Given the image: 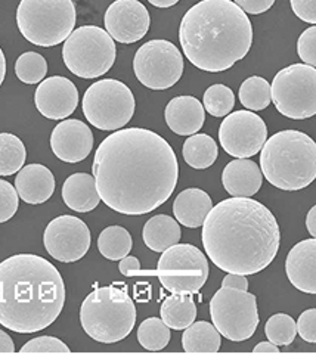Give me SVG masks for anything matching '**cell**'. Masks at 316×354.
<instances>
[{"mask_svg": "<svg viewBox=\"0 0 316 354\" xmlns=\"http://www.w3.org/2000/svg\"><path fill=\"white\" fill-rule=\"evenodd\" d=\"M297 53L304 64L316 68V26L301 32L297 40Z\"/></svg>", "mask_w": 316, "mask_h": 354, "instance_id": "74e56055", "label": "cell"}, {"mask_svg": "<svg viewBox=\"0 0 316 354\" xmlns=\"http://www.w3.org/2000/svg\"><path fill=\"white\" fill-rule=\"evenodd\" d=\"M222 183L231 196L250 198L260 191L263 183V173L254 161L236 158L225 167Z\"/></svg>", "mask_w": 316, "mask_h": 354, "instance_id": "7402d4cb", "label": "cell"}, {"mask_svg": "<svg viewBox=\"0 0 316 354\" xmlns=\"http://www.w3.org/2000/svg\"><path fill=\"white\" fill-rule=\"evenodd\" d=\"M253 351L254 353H279V347L270 341L269 342L263 341V342H259Z\"/></svg>", "mask_w": 316, "mask_h": 354, "instance_id": "bcb514c9", "label": "cell"}, {"mask_svg": "<svg viewBox=\"0 0 316 354\" xmlns=\"http://www.w3.org/2000/svg\"><path fill=\"white\" fill-rule=\"evenodd\" d=\"M15 344L5 330H0V353H14Z\"/></svg>", "mask_w": 316, "mask_h": 354, "instance_id": "ee69618b", "label": "cell"}, {"mask_svg": "<svg viewBox=\"0 0 316 354\" xmlns=\"http://www.w3.org/2000/svg\"><path fill=\"white\" fill-rule=\"evenodd\" d=\"M135 96L120 80L104 79L93 83L83 96V114L102 131L123 129L135 114Z\"/></svg>", "mask_w": 316, "mask_h": 354, "instance_id": "9c48e42d", "label": "cell"}, {"mask_svg": "<svg viewBox=\"0 0 316 354\" xmlns=\"http://www.w3.org/2000/svg\"><path fill=\"white\" fill-rule=\"evenodd\" d=\"M287 278L304 294H316V238L294 245L286 260Z\"/></svg>", "mask_w": 316, "mask_h": 354, "instance_id": "d6986e66", "label": "cell"}, {"mask_svg": "<svg viewBox=\"0 0 316 354\" xmlns=\"http://www.w3.org/2000/svg\"><path fill=\"white\" fill-rule=\"evenodd\" d=\"M183 57L169 40H149L140 46L133 59L136 79L152 91H166L183 74Z\"/></svg>", "mask_w": 316, "mask_h": 354, "instance_id": "4fadbf2b", "label": "cell"}, {"mask_svg": "<svg viewBox=\"0 0 316 354\" xmlns=\"http://www.w3.org/2000/svg\"><path fill=\"white\" fill-rule=\"evenodd\" d=\"M151 5H154L156 8H170L173 5H176L179 0H148Z\"/></svg>", "mask_w": 316, "mask_h": 354, "instance_id": "7dc6e473", "label": "cell"}, {"mask_svg": "<svg viewBox=\"0 0 316 354\" xmlns=\"http://www.w3.org/2000/svg\"><path fill=\"white\" fill-rule=\"evenodd\" d=\"M203 105L210 115L222 118L230 114L235 106V95L231 87L225 84H213L204 92Z\"/></svg>", "mask_w": 316, "mask_h": 354, "instance_id": "d6a6232c", "label": "cell"}, {"mask_svg": "<svg viewBox=\"0 0 316 354\" xmlns=\"http://www.w3.org/2000/svg\"><path fill=\"white\" fill-rule=\"evenodd\" d=\"M115 43L108 31L96 26L74 30L64 41L62 59L80 79H96L111 70L115 62Z\"/></svg>", "mask_w": 316, "mask_h": 354, "instance_id": "ba28073f", "label": "cell"}, {"mask_svg": "<svg viewBox=\"0 0 316 354\" xmlns=\"http://www.w3.org/2000/svg\"><path fill=\"white\" fill-rule=\"evenodd\" d=\"M210 316L221 335L234 342L252 338L260 322L256 295L230 286H222L213 295Z\"/></svg>", "mask_w": 316, "mask_h": 354, "instance_id": "7c38bea8", "label": "cell"}, {"mask_svg": "<svg viewBox=\"0 0 316 354\" xmlns=\"http://www.w3.org/2000/svg\"><path fill=\"white\" fill-rule=\"evenodd\" d=\"M165 118L169 129L179 136H192L204 126V105L194 96L173 97L165 111Z\"/></svg>", "mask_w": 316, "mask_h": 354, "instance_id": "ffe728a7", "label": "cell"}, {"mask_svg": "<svg viewBox=\"0 0 316 354\" xmlns=\"http://www.w3.org/2000/svg\"><path fill=\"white\" fill-rule=\"evenodd\" d=\"M50 148L64 162H80L92 152L93 133L80 120H64L52 131Z\"/></svg>", "mask_w": 316, "mask_h": 354, "instance_id": "ac0fdd59", "label": "cell"}, {"mask_svg": "<svg viewBox=\"0 0 316 354\" xmlns=\"http://www.w3.org/2000/svg\"><path fill=\"white\" fill-rule=\"evenodd\" d=\"M219 140L231 157L250 158L263 148L268 140V127L261 117L252 111H235L222 121Z\"/></svg>", "mask_w": 316, "mask_h": 354, "instance_id": "5bb4252c", "label": "cell"}, {"mask_svg": "<svg viewBox=\"0 0 316 354\" xmlns=\"http://www.w3.org/2000/svg\"><path fill=\"white\" fill-rule=\"evenodd\" d=\"M19 195L9 182L0 179V225L10 220L18 212Z\"/></svg>", "mask_w": 316, "mask_h": 354, "instance_id": "d590c367", "label": "cell"}, {"mask_svg": "<svg viewBox=\"0 0 316 354\" xmlns=\"http://www.w3.org/2000/svg\"><path fill=\"white\" fill-rule=\"evenodd\" d=\"M62 199L65 205L77 213H89L101 203L96 189L95 177L87 173H74L62 186Z\"/></svg>", "mask_w": 316, "mask_h": 354, "instance_id": "cb8c5ba5", "label": "cell"}, {"mask_svg": "<svg viewBox=\"0 0 316 354\" xmlns=\"http://www.w3.org/2000/svg\"><path fill=\"white\" fill-rule=\"evenodd\" d=\"M105 28L118 43H136L147 36L151 26V17L145 5L138 0H115L108 6Z\"/></svg>", "mask_w": 316, "mask_h": 354, "instance_id": "2e32d148", "label": "cell"}, {"mask_svg": "<svg viewBox=\"0 0 316 354\" xmlns=\"http://www.w3.org/2000/svg\"><path fill=\"white\" fill-rule=\"evenodd\" d=\"M73 0H21L17 24L26 40L52 48L68 39L75 26Z\"/></svg>", "mask_w": 316, "mask_h": 354, "instance_id": "52a82bcc", "label": "cell"}, {"mask_svg": "<svg viewBox=\"0 0 316 354\" xmlns=\"http://www.w3.org/2000/svg\"><path fill=\"white\" fill-rule=\"evenodd\" d=\"M272 102L287 118L306 120L316 115V68L308 64H292L274 77Z\"/></svg>", "mask_w": 316, "mask_h": 354, "instance_id": "8fae6325", "label": "cell"}, {"mask_svg": "<svg viewBox=\"0 0 316 354\" xmlns=\"http://www.w3.org/2000/svg\"><path fill=\"white\" fill-rule=\"evenodd\" d=\"M101 201L126 216H144L165 204L176 189V153L156 131L115 130L97 147L92 165Z\"/></svg>", "mask_w": 316, "mask_h": 354, "instance_id": "6da1fadb", "label": "cell"}, {"mask_svg": "<svg viewBox=\"0 0 316 354\" xmlns=\"http://www.w3.org/2000/svg\"><path fill=\"white\" fill-rule=\"evenodd\" d=\"M297 334L310 344H316V308L304 310L297 320Z\"/></svg>", "mask_w": 316, "mask_h": 354, "instance_id": "f35d334b", "label": "cell"}, {"mask_svg": "<svg viewBox=\"0 0 316 354\" xmlns=\"http://www.w3.org/2000/svg\"><path fill=\"white\" fill-rule=\"evenodd\" d=\"M80 324L87 335L102 344L129 337L136 324V307L127 286L117 282L96 288L82 303Z\"/></svg>", "mask_w": 316, "mask_h": 354, "instance_id": "8992f818", "label": "cell"}, {"mask_svg": "<svg viewBox=\"0 0 316 354\" xmlns=\"http://www.w3.org/2000/svg\"><path fill=\"white\" fill-rule=\"evenodd\" d=\"M170 328L158 317H148L138 328V341L145 350L160 351L170 342Z\"/></svg>", "mask_w": 316, "mask_h": 354, "instance_id": "1f68e13d", "label": "cell"}, {"mask_svg": "<svg viewBox=\"0 0 316 354\" xmlns=\"http://www.w3.org/2000/svg\"><path fill=\"white\" fill-rule=\"evenodd\" d=\"M118 270L124 276H136L140 274V263L133 256H126L124 259L120 260L118 263Z\"/></svg>", "mask_w": 316, "mask_h": 354, "instance_id": "b9f144b4", "label": "cell"}, {"mask_svg": "<svg viewBox=\"0 0 316 354\" xmlns=\"http://www.w3.org/2000/svg\"><path fill=\"white\" fill-rule=\"evenodd\" d=\"M239 102L248 111H261L269 106L272 101L270 84L263 77H248L239 87Z\"/></svg>", "mask_w": 316, "mask_h": 354, "instance_id": "4dcf8cb0", "label": "cell"}, {"mask_svg": "<svg viewBox=\"0 0 316 354\" xmlns=\"http://www.w3.org/2000/svg\"><path fill=\"white\" fill-rule=\"evenodd\" d=\"M235 3L241 8L245 14L260 15L274 6L275 0H235Z\"/></svg>", "mask_w": 316, "mask_h": 354, "instance_id": "60d3db41", "label": "cell"}, {"mask_svg": "<svg viewBox=\"0 0 316 354\" xmlns=\"http://www.w3.org/2000/svg\"><path fill=\"white\" fill-rule=\"evenodd\" d=\"M35 104L39 113L49 120L68 118L79 105L77 87L67 77H49L36 88Z\"/></svg>", "mask_w": 316, "mask_h": 354, "instance_id": "e0dca14e", "label": "cell"}, {"mask_svg": "<svg viewBox=\"0 0 316 354\" xmlns=\"http://www.w3.org/2000/svg\"><path fill=\"white\" fill-rule=\"evenodd\" d=\"M160 313L162 322L170 329L182 330L197 319V304L192 294H173L162 301Z\"/></svg>", "mask_w": 316, "mask_h": 354, "instance_id": "484cf974", "label": "cell"}, {"mask_svg": "<svg viewBox=\"0 0 316 354\" xmlns=\"http://www.w3.org/2000/svg\"><path fill=\"white\" fill-rule=\"evenodd\" d=\"M5 75H6V58L2 48H0V86H2L5 80Z\"/></svg>", "mask_w": 316, "mask_h": 354, "instance_id": "c3c4849f", "label": "cell"}, {"mask_svg": "<svg viewBox=\"0 0 316 354\" xmlns=\"http://www.w3.org/2000/svg\"><path fill=\"white\" fill-rule=\"evenodd\" d=\"M221 344V332L204 320L189 325L182 335V346L187 353H217Z\"/></svg>", "mask_w": 316, "mask_h": 354, "instance_id": "83f0119b", "label": "cell"}, {"mask_svg": "<svg viewBox=\"0 0 316 354\" xmlns=\"http://www.w3.org/2000/svg\"><path fill=\"white\" fill-rule=\"evenodd\" d=\"M217 153H219L217 143L212 136L204 135V133H195L189 136L182 148L185 162L197 170L212 167L217 160Z\"/></svg>", "mask_w": 316, "mask_h": 354, "instance_id": "4316f807", "label": "cell"}, {"mask_svg": "<svg viewBox=\"0 0 316 354\" xmlns=\"http://www.w3.org/2000/svg\"><path fill=\"white\" fill-rule=\"evenodd\" d=\"M65 285L58 269L36 254H17L0 263V325L35 334L59 317Z\"/></svg>", "mask_w": 316, "mask_h": 354, "instance_id": "3957f363", "label": "cell"}, {"mask_svg": "<svg viewBox=\"0 0 316 354\" xmlns=\"http://www.w3.org/2000/svg\"><path fill=\"white\" fill-rule=\"evenodd\" d=\"M27 151L23 140L12 133H0V176H10L24 167Z\"/></svg>", "mask_w": 316, "mask_h": 354, "instance_id": "f546056e", "label": "cell"}, {"mask_svg": "<svg viewBox=\"0 0 316 354\" xmlns=\"http://www.w3.org/2000/svg\"><path fill=\"white\" fill-rule=\"evenodd\" d=\"M222 286H230V288H236V290L248 291V281L245 278V274L227 273L222 281Z\"/></svg>", "mask_w": 316, "mask_h": 354, "instance_id": "7bdbcfd3", "label": "cell"}, {"mask_svg": "<svg viewBox=\"0 0 316 354\" xmlns=\"http://www.w3.org/2000/svg\"><path fill=\"white\" fill-rule=\"evenodd\" d=\"M182 236L179 221L170 216L158 214L151 217L142 230L145 245L154 252H162L179 243Z\"/></svg>", "mask_w": 316, "mask_h": 354, "instance_id": "d4e9b609", "label": "cell"}, {"mask_svg": "<svg viewBox=\"0 0 316 354\" xmlns=\"http://www.w3.org/2000/svg\"><path fill=\"white\" fill-rule=\"evenodd\" d=\"M265 334L275 346H290L297 335V324L290 315L278 313L270 316L265 325Z\"/></svg>", "mask_w": 316, "mask_h": 354, "instance_id": "e575fe53", "label": "cell"}, {"mask_svg": "<svg viewBox=\"0 0 316 354\" xmlns=\"http://www.w3.org/2000/svg\"><path fill=\"white\" fill-rule=\"evenodd\" d=\"M21 353H70V347L55 337H37L28 341Z\"/></svg>", "mask_w": 316, "mask_h": 354, "instance_id": "8d00e7d4", "label": "cell"}, {"mask_svg": "<svg viewBox=\"0 0 316 354\" xmlns=\"http://www.w3.org/2000/svg\"><path fill=\"white\" fill-rule=\"evenodd\" d=\"M179 41L192 65L201 71L222 73L247 57L253 26L232 0H201L183 15Z\"/></svg>", "mask_w": 316, "mask_h": 354, "instance_id": "277c9868", "label": "cell"}, {"mask_svg": "<svg viewBox=\"0 0 316 354\" xmlns=\"http://www.w3.org/2000/svg\"><path fill=\"white\" fill-rule=\"evenodd\" d=\"M91 230L75 216L53 218L43 234V243L52 259L61 263H74L83 259L91 248Z\"/></svg>", "mask_w": 316, "mask_h": 354, "instance_id": "9a60e30c", "label": "cell"}, {"mask_svg": "<svg viewBox=\"0 0 316 354\" xmlns=\"http://www.w3.org/2000/svg\"><path fill=\"white\" fill-rule=\"evenodd\" d=\"M265 179L281 191H300L316 179V142L299 130L270 136L260 153Z\"/></svg>", "mask_w": 316, "mask_h": 354, "instance_id": "5b68a950", "label": "cell"}, {"mask_svg": "<svg viewBox=\"0 0 316 354\" xmlns=\"http://www.w3.org/2000/svg\"><path fill=\"white\" fill-rule=\"evenodd\" d=\"M213 208L210 195L198 187H189L182 191L173 203V214L185 227L197 229L204 225V221Z\"/></svg>", "mask_w": 316, "mask_h": 354, "instance_id": "603a6c76", "label": "cell"}, {"mask_svg": "<svg viewBox=\"0 0 316 354\" xmlns=\"http://www.w3.org/2000/svg\"><path fill=\"white\" fill-rule=\"evenodd\" d=\"M209 260L191 243H176L161 252L157 270L140 274H157L160 283L171 294H197L209 279Z\"/></svg>", "mask_w": 316, "mask_h": 354, "instance_id": "30bf717a", "label": "cell"}, {"mask_svg": "<svg viewBox=\"0 0 316 354\" xmlns=\"http://www.w3.org/2000/svg\"><path fill=\"white\" fill-rule=\"evenodd\" d=\"M15 74L26 84L41 83L48 74V62L37 52H26L15 62Z\"/></svg>", "mask_w": 316, "mask_h": 354, "instance_id": "836d02e7", "label": "cell"}, {"mask_svg": "<svg viewBox=\"0 0 316 354\" xmlns=\"http://www.w3.org/2000/svg\"><path fill=\"white\" fill-rule=\"evenodd\" d=\"M15 189L24 203L37 205L46 203L55 191V177L41 164H28L15 177Z\"/></svg>", "mask_w": 316, "mask_h": 354, "instance_id": "44dd1931", "label": "cell"}, {"mask_svg": "<svg viewBox=\"0 0 316 354\" xmlns=\"http://www.w3.org/2000/svg\"><path fill=\"white\" fill-rule=\"evenodd\" d=\"M133 247V239L129 230L122 226H110L101 232L97 238V250L106 260L118 261L129 256Z\"/></svg>", "mask_w": 316, "mask_h": 354, "instance_id": "f1b7e54d", "label": "cell"}, {"mask_svg": "<svg viewBox=\"0 0 316 354\" xmlns=\"http://www.w3.org/2000/svg\"><path fill=\"white\" fill-rule=\"evenodd\" d=\"M306 227H308V232L310 234V236L316 238V205H313L309 209L308 217H306Z\"/></svg>", "mask_w": 316, "mask_h": 354, "instance_id": "f6af8a7d", "label": "cell"}, {"mask_svg": "<svg viewBox=\"0 0 316 354\" xmlns=\"http://www.w3.org/2000/svg\"><path fill=\"white\" fill-rule=\"evenodd\" d=\"M201 239L207 256L221 270L248 276L265 270L275 260L281 230L266 205L232 196L212 208Z\"/></svg>", "mask_w": 316, "mask_h": 354, "instance_id": "7a4b0ae2", "label": "cell"}, {"mask_svg": "<svg viewBox=\"0 0 316 354\" xmlns=\"http://www.w3.org/2000/svg\"><path fill=\"white\" fill-rule=\"evenodd\" d=\"M290 3L297 18L308 24H316V0H290Z\"/></svg>", "mask_w": 316, "mask_h": 354, "instance_id": "ab89813d", "label": "cell"}]
</instances>
